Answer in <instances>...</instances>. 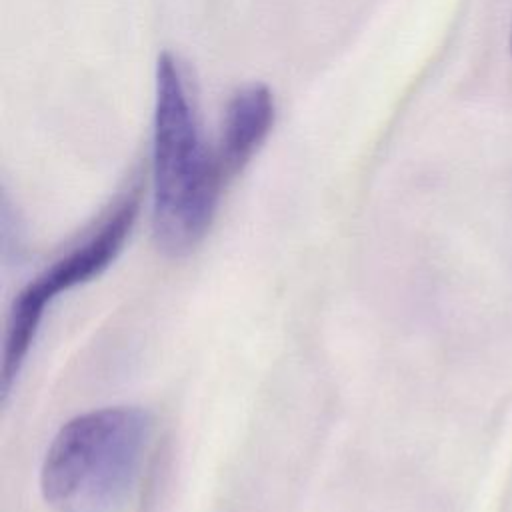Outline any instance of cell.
Listing matches in <instances>:
<instances>
[{
	"instance_id": "4",
	"label": "cell",
	"mask_w": 512,
	"mask_h": 512,
	"mask_svg": "<svg viewBox=\"0 0 512 512\" xmlns=\"http://www.w3.org/2000/svg\"><path fill=\"white\" fill-rule=\"evenodd\" d=\"M276 120V102L268 86L254 82L228 100L216 154L226 180L244 170L268 138Z\"/></svg>"
},
{
	"instance_id": "3",
	"label": "cell",
	"mask_w": 512,
	"mask_h": 512,
	"mask_svg": "<svg viewBox=\"0 0 512 512\" xmlns=\"http://www.w3.org/2000/svg\"><path fill=\"white\" fill-rule=\"evenodd\" d=\"M140 208L138 188L122 194L98 224L56 260L30 278L12 300L4 350H2V396L10 394L26 356L36 340L38 328L50 306L66 292L100 276L122 252Z\"/></svg>"
},
{
	"instance_id": "2",
	"label": "cell",
	"mask_w": 512,
	"mask_h": 512,
	"mask_svg": "<svg viewBox=\"0 0 512 512\" xmlns=\"http://www.w3.org/2000/svg\"><path fill=\"white\" fill-rule=\"evenodd\" d=\"M152 416L138 406H106L70 418L50 440L40 492L56 512H120L146 462Z\"/></svg>"
},
{
	"instance_id": "5",
	"label": "cell",
	"mask_w": 512,
	"mask_h": 512,
	"mask_svg": "<svg viewBox=\"0 0 512 512\" xmlns=\"http://www.w3.org/2000/svg\"><path fill=\"white\" fill-rule=\"evenodd\" d=\"M510 46H512V38H510Z\"/></svg>"
},
{
	"instance_id": "1",
	"label": "cell",
	"mask_w": 512,
	"mask_h": 512,
	"mask_svg": "<svg viewBox=\"0 0 512 512\" xmlns=\"http://www.w3.org/2000/svg\"><path fill=\"white\" fill-rule=\"evenodd\" d=\"M226 182L188 76L178 58L164 52L156 64L152 122V234L164 254L182 258L200 246Z\"/></svg>"
}]
</instances>
